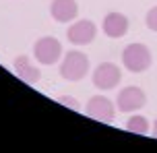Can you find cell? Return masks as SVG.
<instances>
[{"label":"cell","instance_id":"obj_12","mask_svg":"<svg viewBox=\"0 0 157 153\" xmlns=\"http://www.w3.org/2000/svg\"><path fill=\"white\" fill-rule=\"evenodd\" d=\"M145 23H147V27H149L151 31H157V6H153V8H149V10H147Z\"/></svg>","mask_w":157,"mask_h":153},{"label":"cell","instance_id":"obj_10","mask_svg":"<svg viewBox=\"0 0 157 153\" xmlns=\"http://www.w3.org/2000/svg\"><path fill=\"white\" fill-rule=\"evenodd\" d=\"M13 68H15L17 77L21 81H25V83H29V85H33V83H37V81L41 79L39 68L33 64L27 56H17L15 62H13Z\"/></svg>","mask_w":157,"mask_h":153},{"label":"cell","instance_id":"obj_7","mask_svg":"<svg viewBox=\"0 0 157 153\" xmlns=\"http://www.w3.org/2000/svg\"><path fill=\"white\" fill-rule=\"evenodd\" d=\"M87 114L99 122H112L114 120V104L103 95H93L87 101Z\"/></svg>","mask_w":157,"mask_h":153},{"label":"cell","instance_id":"obj_6","mask_svg":"<svg viewBox=\"0 0 157 153\" xmlns=\"http://www.w3.org/2000/svg\"><path fill=\"white\" fill-rule=\"evenodd\" d=\"M95 33H97V27H95L93 21H87V19H81L77 23H72L66 31V37L71 44L75 46H87L95 40Z\"/></svg>","mask_w":157,"mask_h":153},{"label":"cell","instance_id":"obj_14","mask_svg":"<svg viewBox=\"0 0 157 153\" xmlns=\"http://www.w3.org/2000/svg\"><path fill=\"white\" fill-rule=\"evenodd\" d=\"M153 137L157 139V118H155V122H153Z\"/></svg>","mask_w":157,"mask_h":153},{"label":"cell","instance_id":"obj_11","mask_svg":"<svg viewBox=\"0 0 157 153\" xmlns=\"http://www.w3.org/2000/svg\"><path fill=\"white\" fill-rule=\"evenodd\" d=\"M126 128H128V132H134V135H147L149 132V120L145 116H132L126 122Z\"/></svg>","mask_w":157,"mask_h":153},{"label":"cell","instance_id":"obj_5","mask_svg":"<svg viewBox=\"0 0 157 153\" xmlns=\"http://www.w3.org/2000/svg\"><path fill=\"white\" fill-rule=\"evenodd\" d=\"M116 104H118V110L124 114H130V112H136L141 110L143 105L147 104V95L141 87H124L116 97Z\"/></svg>","mask_w":157,"mask_h":153},{"label":"cell","instance_id":"obj_13","mask_svg":"<svg viewBox=\"0 0 157 153\" xmlns=\"http://www.w3.org/2000/svg\"><path fill=\"white\" fill-rule=\"evenodd\" d=\"M58 101H60L62 105H66V108H71V110H75V112H81V105L77 104V99H75V97L60 95V97H58Z\"/></svg>","mask_w":157,"mask_h":153},{"label":"cell","instance_id":"obj_9","mask_svg":"<svg viewBox=\"0 0 157 153\" xmlns=\"http://www.w3.org/2000/svg\"><path fill=\"white\" fill-rule=\"evenodd\" d=\"M50 15L54 17V21H58V23H71V21H75L78 15L77 0H52Z\"/></svg>","mask_w":157,"mask_h":153},{"label":"cell","instance_id":"obj_3","mask_svg":"<svg viewBox=\"0 0 157 153\" xmlns=\"http://www.w3.org/2000/svg\"><path fill=\"white\" fill-rule=\"evenodd\" d=\"M33 54H35L39 64H54L62 56V46L56 37L46 35V37H39L33 44Z\"/></svg>","mask_w":157,"mask_h":153},{"label":"cell","instance_id":"obj_4","mask_svg":"<svg viewBox=\"0 0 157 153\" xmlns=\"http://www.w3.org/2000/svg\"><path fill=\"white\" fill-rule=\"evenodd\" d=\"M122 79V73L114 62H101L93 71V85L101 91H110L120 83Z\"/></svg>","mask_w":157,"mask_h":153},{"label":"cell","instance_id":"obj_8","mask_svg":"<svg viewBox=\"0 0 157 153\" xmlns=\"http://www.w3.org/2000/svg\"><path fill=\"white\" fill-rule=\"evenodd\" d=\"M128 19L122 13H108L103 17V33L112 40H120L128 33Z\"/></svg>","mask_w":157,"mask_h":153},{"label":"cell","instance_id":"obj_1","mask_svg":"<svg viewBox=\"0 0 157 153\" xmlns=\"http://www.w3.org/2000/svg\"><path fill=\"white\" fill-rule=\"evenodd\" d=\"M87 73H89L87 54L78 52V50L66 52V56L62 58V64H60V77L66 81H81L87 77Z\"/></svg>","mask_w":157,"mask_h":153},{"label":"cell","instance_id":"obj_2","mask_svg":"<svg viewBox=\"0 0 157 153\" xmlns=\"http://www.w3.org/2000/svg\"><path fill=\"white\" fill-rule=\"evenodd\" d=\"M122 64L130 73H145L151 66V52L145 44H128L122 50Z\"/></svg>","mask_w":157,"mask_h":153}]
</instances>
